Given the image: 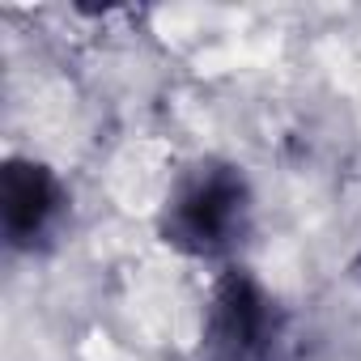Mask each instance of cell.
Here are the masks:
<instances>
[{
	"label": "cell",
	"instance_id": "cell-1",
	"mask_svg": "<svg viewBox=\"0 0 361 361\" xmlns=\"http://www.w3.org/2000/svg\"><path fill=\"white\" fill-rule=\"evenodd\" d=\"M157 243L196 264H238L255 230L251 178L230 157H196L170 178L153 217Z\"/></svg>",
	"mask_w": 361,
	"mask_h": 361
},
{
	"label": "cell",
	"instance_id": "cell-2",
	"mask_svg": "<svg viewBox=\"0 0 361 361\" xmlns=\"http://www.w3.org/2000/svg\"><path fill=\"white\" fill-rule=\"evenodd\" d=\"M281 344L285 310L276 293L247 264H226L200 310V361H276Z\"/></svg>",
	"mask_w": 361,
	"mask_h": 361
},
{
	"label": "cell",
	"instance_id": "cell-3",
	"mask_svg": "<svg viewBox=\"0 0 361 361\" xmlns=\"http://www.w3.org/2000/svg\"><path fill=\"white\" fill-rule=\"evenodd\" d=\"M73 221V192L43 157L13 153L0 170V234L13 255L51 251Z\"/></svg>",
	"mask_w": 361,
	"mask_h": 361
}]
</instances>
